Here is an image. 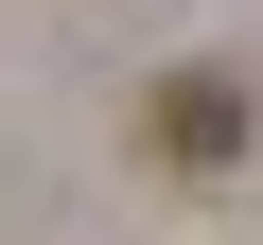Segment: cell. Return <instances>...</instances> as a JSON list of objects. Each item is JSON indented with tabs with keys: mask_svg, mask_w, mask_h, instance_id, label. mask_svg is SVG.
Returning <instances> with one entry per match:
<instances>
[{
	"mask_svg": "<svg viewBox=\"0 0 263 245\" xmlns=\"http://www.w3.org/2000/svg\"><path fill=\"white\" fill-rule=\"evenodd\" d=\"M228 140H246V88L228 70H176L158 88V158H228Z\"/></svg>",
	"mask_w": 263,
	"mask_h": 245,
	"instance_id": "cell-1",
	"label": "cell"
}]
</instances>
